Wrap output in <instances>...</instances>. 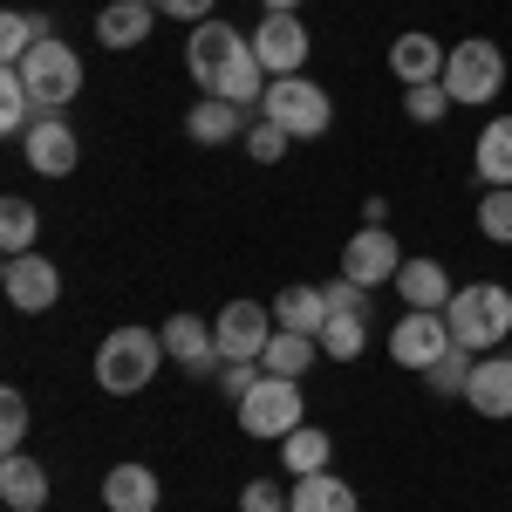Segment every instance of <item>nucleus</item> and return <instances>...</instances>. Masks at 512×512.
<instances>
[{
  "instance_id": "nucleus-13",
  "label": "nucleus",
  "mask_w": 512,
  "mask_h": 512,
  "mask_svg": "<svg viewBox=\"0 0 512 512\" xmlns=\"http://www.w3.org/2000/svg\"><path fill=\"white\" fill-rule=\"evenodd\" d=\"M158 335H164V355H171L178 369H192V376H219V369H226L219 328H205V315H171Z\"/></svg>"
},
{
  "instance_id": "nucleus-17",
  "label": "nucleus",
  "mask_w": 512,
  "mask_h": 512,
  "mask_svg": "<svg viewBox=\"0 0 512 512\" xmlns=\"http://www.w3.org/2000/svg\"><path fill=\"white\" fill-rule=\"evenodd\" d=\"M48 465L41 458H28V451H7L0 458V499H7V512H41L48 506Z\"/></svg>"
},
{
  "instance_id": "nucleus-5",
  "label": "nucleus",
  "mask_w": 512,
  "mask_h": 512,
  "mask_svg": "<svg viewBox=\"0 0 512 512\" xmlns=\"http://www.w3.org/2000/svg\"><path fill=\"white\" fill-rule=\"evenodd\" d=\"M260 117H274L287 137H328L335 103H328V89L308 82V76H274L267 96H260Z\"/></svg>"
},
{
  "instance_id": "nucleus-36",
  "label": "nucleus",
  "mask_w": 512,
  "mask_h": 512,
  "mask_svg": "<svg viewBox=\"0 0 512 512\" xmlns=\"http://www.w3.org/2000/svg\"><path fill=\"white\" fill-rule=\"evenodd\" d=\"M28 444V396L0 390V451H21Z\"/></svg>"
},
{
  "instance_id": "nucleus-4",
  "label": "nucleus",
  "mask_w": 512,
  "mask_h": 512,
  "mask_svg": "<svg viewBox=\"0 0 512 512\" xmlns=\"http://www.w3.org/2000/svg\"><path fill=\"white\" fill-rule=\"evenodd\" d=\"M21 82H28V96H35V110H69L82 96V55L69 41L41 35L28 48V62H21Z\"/></svg>"
},
{
  "instance_id": "nucleus-15",
  "label": "nucleus",
  "mask_w": 512,
  "mask_h": 512,
  "mask_svg": "<svg viewBox=\"0 0 512 512\" xmlns=\"http://www.w3.org/2000/svg\"><path fill=\"white\" fill-rule=\"evenodd\" d=\"M444 62H451V48L437 35H424V28H410V35L390 41V69L403 89H417V82H444Z\"/></svg>"
},
{
  "instance_id": "nucleus-34",
  "label": "nucleus",
  "mask_w": 512,
  "mask_h": 512,
  "mask_svg": "<svg viewBox=\"0 0 512 512\" xmlns=\"http://www.w3.org/2000/svg\"><path fill=\"white\" fill-rule=\"evenodd\" d=\"M444 110H451L444 82H417V89H403V117H410V123H444Z\"/></svg>"
},
{
  "instance_id": "nucleus-24",
  "label": "nucleus",
  "mask_w": 512,
  "mask_h": 512,
  "mask_svg": "<svg viewBox=\"0 0 512 512\" xmlns=\"http://www.w3.org/2000/svg\"><path fill=\"white\" fill-rule=\"evenodd\" d=\"M287 512H362V499H355V485H342V478H294V492H287Z\"/></svg>"
},
{
  "instance_id": "nucleus-23",
  "label": "nucleus",
  "mask_w": 512,
  "mask_h": 512,
  "mask_svg": "<svg viewBox=\"0 0 512 512\" xmlns=\"http://www.w3.org/2000/svg\"><path fill=\"white\" fill-rule=\"evenodd\" d=\"M472 164H478V178H485V192H492V185H512V117H492L478 130Z\"/></svg>"
},
{
  "instance_id": "nucleus-21",
  "label": "nucleus",
  "mask_w": 512,
  "mask_h": 512,
  "mask_svg": "<svg viewBox=\"0 0 512 512\" xmlns=\"http://www.w3.org/2000/svg\"><path fill=\"white\" fill-rule=\"evenodd\" d=\"M185 137L192 144H233V137H246V110L226 103V96H198L185 110Z\"/></svg>"
},
{
  "instance_id": "nucleus-31",
  "label": "nucleus",
  "mask_w": 512,
  "mask_h": 512,
  "mask_svg": "<svg viewBox=\"0 0 512 512\" xmlns=\"http://www.w3.org/2000/svg\"><path fill=\"white\" fill-rule=\"evenodd\" d=\"M472 369H478V355L451 342V349H444V355L431 362V369H424V383H431L437 396H465V383H472Z\"/></svg>"
},
{
  "instance_id": "nucleus-40",
  "label": "nucleus",
  "mask_w": 512,
  "mask_h": 512,
  "mask_svg": "<svg viewBox=\"0 0 512 512\" xmlns=\"http://www.w3.org/2000/svg\"><path fill=\"white\" fill-rule=\"evenodd\" d=\"M151 7H158V14H171V21H212V0H151Z\"/></svg>"
},
{
  "instance_id": "nucleus-28",
  "label": "nucleus",
  "mask_w": 512,
  "mask_h": 512,
  "mask_svg": "<svg viewBox=\"0 0 512 512\" xmlns=\"http://www.w3.org/2000/svg\"><path fill=\"white\" fill-rule=\"evenodd\" d=\"M41 233V212L28 198H0V253H35Z\"/></svg>"
},
{
  "instance_id": "nucleus-2",
  "label": "nucleus",
  "mask_w": 512,
  "mask_h": 512,
  "mask_svg": "<svg viewBox=\"0 0 512 512\" xmlns=\"http://www.w3.org/2000/svg\"><path fill=\"white\" fill-rule=\"evenodd\" d=\"M158 362H164V335H151V328H110L103 349H96V383L110 396H137L158 376Z\"/></svg>"
},
{
  "instance_id": "nucleus-25",
  "label": "nucleus",
  "mask_w": 512,
  "mask_h": 512,
  "mask_svg": "<svg viewBox=\"0 0 512 512\" xmlns=\"http://www.w3.org/2000/svg\"><path fill=\"white\" fill-rule=\"evenodd\" d=\"M321 342L315 335H294V328H274V342H267V355H260V369L267 376H287V383H301L308 369H315Z\"/></svg>"
},
{
  "instance_id": "nucleus-12",
  "label": "nucleus",
  "mask_w": 512,
  "mask_h": 512,
  "mask_svg": "<svg viewBox=\"0 0 512 512\" xmlns=\"http://www.w3.org/2000/svg\"><path fill=\"white\" fill-rule=\"evenodd\" d=\"M396 267H403V246L390 226H362L342 246V280H355V287H383V280H396Z\"/></svg>"
},
{
  "instance_id": "nucleus-38",
  "label": "nucleus",
  "mask_w": 512,
  "mask_h": 512,
  "mask_svg": "<svg viewBox=\"0 0 512 512\" xmlns=\"http://www.w3.org/2000/svg\"><path fill=\"white\" fill-rule=\"evenodd\" d=\"M239 512H287V492H280L274 478H253V485L239 492Z\"/></svg>"
},
{
  "instance_id": "nucleus-29",
  "label": "nucleus",
  "mask_w": 512,
  "mask_h": 512,
  "mask_svg": "<svg viewBox=\"0 0 512 512\" xmlns=\"http://www.w3.org/2000/svg\"><path fill=\"white\" fill-rule=\"evenodd\" d=\"M41 35H55V28L35 21V14H0V69H21Z\"/></svg>"
},
{
  "instance_id": "nucleus-30",
  "label": "nucleus",
  "mask_w": 512,
  "mask_h": 512,
  "mask_svg": "<svg viewBox=\"0 0 512 512\" xmlns=\"http://www.w3.org/2000/svg\"><path fill=\"white\" fill-rule=\"evenodd\" d=\"M212 96H226V103H239V110H253V103L267 96V69H260V55L246 48V55H239L233 69H226V82H219Z\"/></svg>"
},
{
  "instance_id": "nucleus-37",
  "label": "nucleus",
  "mask_w": 512,
  "mask_h": 512,
  "mask_svg": "<svg viewBox=\"0 0 512 512\" xmlns=\"http://www.w3.org/2000/svg\"><path fill=\"white\" fill-rule=\"evenodd\" d=\"M321 294H328V315H355V321L369 315V287H355V280H342V274L328 280Z\"/></svg>"
},
{
  "instance_id": "nucleus-41",
  "label": "nucleus",
  "mask_w": 512,
  "mask_h": 512,
  "mask_svg": "<svg viewBox=\"0 0 512 512\" xmlns=\"http://www.w3.org/2000/svg\"><path fill=\"white\" fill-rule=\"evenodd\" d=\"M260 7H267V14H294L301 0H260Z\"/></svg>"
},
{
  "instance_id": "nucleus-3",
  "label": "nucleus",
  "mask_w": 512,
  "mask_h": 512,
  "mask_svg": "<svg viewBox=\"0 0 512 512\" xmlns=\"http://www.w3.org/2000/svg\"><path fill=\"white\" fill-rule=\"evenodd\" d=\"M233 410H239V431H246V437H274V444H280V437H294L301 424H308V410H301V383H287V376H267V369H260V383L239 396Z\"/></svg>"
},
{
  "instance_id": "nucleus-7",
  "label": "nucleus",
  "mask_w": 512,
  "mask_h": 512,
  "mask_svg": "<svg viewBox=\"0 0 512 512\" xmlns=\"http://www.w3.org/2000/svg\"><path fill=\"white\" fill-rule=\"evenodd\" d=\"M246 48H253V35H239L233 21H219V14H212V21H198L192 41H185V69H192V82L212 96V89L226 82V69H233Z\"/></svg>"
},
{
  "instance_id": "nucleus-39",
  "label": "nucleus",
  "mask_w": 512,
  "mask_h": 512,
  "mask_svg": "<svg viewBox=\"0 0 512 512\" xmlns=\"http://www.w3.org/2000/svg\"><path fill=\"white\" fill-rule=\"evenodd\" d=\"M253 383H260V362H226V369H219V390L233 396V403L253 390Z\"/></svg>"
},
{
  "instance_id": "nucleus-20",
  "label": "nucleus",
  "mask_w": 512,
  "mask_h": 512,
  "mask_svg": "<svg viewBox=\"0 0 512 512\" xmlns=\"http://www.w3.org/2000/svg\"><path fill=\"white\" fill-rule=\"evenodd\" d=\"M151 28H158V7L151 0H110L103 14H96V41L103 48H137V41H151Z\"/></svg>"
},
{
  "instance_id": "nucleus-14",
  "label": "nucleus",
  "mask_w": 512,
  "mask_h": 512,
  "mask_svg": "<svg viewBox=\"0 0 512 512\" xmlns=\"http://www.w3.org/2000/svg\"><path fill=\"white\" fill-rule=\"evenodd\" d=\"M451 349V328H444V315H424V308H410V315L390 328V355H396V369H431L437 355Z\"/></svg>"
},
{
  "instance_id": "nucleus-10",
  "label": "nucleus",
  "mask_w": 512,
  "mask_h": 512,
  "mask_svg": "<svg viewBox=\"0 0 512 512\" xmlns=\"http://www.w3.org/2000/svg\"><path fill=\"white\" fill-rule=\"evenodd\" d=\"M212 328H219V355H226V362H260L280 321H274V308H260V301H226Z\"/></svg>"
},
{
  "instance_id": "nucleus-22",
  "label": "nucleus",
  "mask_w": 512,
  "mask_h": 512,
  "mask_svg": "<svg viewBox=\"0 0 512 512\" xmlns=\"http://www.w3.org/2000/svg\"><path fill=\"white\" fill-rule=\"evenodd\" d=\"M274 321H280V328H294V335H315V342H321V328H328V294L294 280V287H280V294H274Z\"/></svg>"
},
{
  "instance_id": "nucleus-27",
  "label": "nucleus",
  "mask_w": 512,
  "mask_h": 512,
  "mask_svg": "<svg viewBox=\"0 0 512 512\" xmlns=\"http://www.w3.org/2000/svg\"><path fill=\"white\" fill-rule=\"evenodd\" d=\"M35 96H28V82H21V69H0V130L21 144L28 130H35Z\"/></svg>"
},
{
  "instance_id": "nucleus-19",
  "label": "nucleus",
  "mask_w": 512,
  "mask_h": 512,
  "mask_svg": "<svg viewBox=\"0 0 512 512\" xmlns=\"http://www.w3.org/2000/svg\"><path fill=\"white\" fill-rule=\"evenodd\" d=\"M158 499H164L158 472H151V465H137V458L103 472V506H110V512H158Z\"/></svg>"
},
{
  "instance_id": "nucleus-11",
  "label": "nucleus",
  "mask_w": 512,
  "mask_h": 512,
  "mask_svg": "<svg viewBox=\"0 0 512 512\" xmlns=\"http://www.w3.org/2000/svg\"><path fill=\"white\" fill-rule=\"evenodd\" d=\"M308 48H315V35L301 28V14H260L253 55H260L267 76H301V69H308Z\"/></svg>"
},
{
  "instance_id": "nucleus-18",
  "label": "nucleus",
  "mask_w": 512,
  "mask_h": 512,
  "mask_svg": "<svg viewBox=\"0 0 512 512\" xmlns=\"http://www.w3.org/2000/svg\"><path fill=\"white\" fill-rule=\"evenodd\" d=\"M396 294H403V308L444 315L458 287H451V274H444V260H403V267H396Z\"/></svg>"
},
{
  "instance_id": "nucleus-1",
  "label": "nucleus",
  "mask_w": 512,
  "mask_h": 512,
  "mask_svg": "<svg viewBox=\"0 0 512 512\" xmlns=\"http://www.w3.org/2000/svg\"><path fill=\"white\" fill-rule=\"evenodd\" d=\"M444 328H451L458 349L492 355L512 335V287H499V280H472V287H458L451 308H444Z\"/></svg>"
},
{
  "instance_id": "nucleus-16",
  "label": "nucleus",
  "mask_w": 512,
  "mask_h": 512,
  "mask_svg": "<svg viewBox=\"0 0 512 512\" xmlns=\"http://www.w3.org/2000/svg\"><path fill=\"white\" fill-rule=\"evenodd\" d=\"M465 403H472L478 417H492V424H506L512 417V355H478L472 383H465Z\"/></svg>"
},
{
  "instance_id": "nucleus-8",
  "label": "nucleus",
  "mask_w": 512,
  "mask_h": 512,
  "mask_svg": "<svg viewBox=\"0 0 512 512\" xmlns=\"http://www.w3.org/2000/svg\"><path fill=\"white\" fill-rule=\"evenodd\" d=\"M0 294H7L14 315H48V308L62 301V274H55V260H41V253H7V260H0Z\"/></svg>"
},
{
  "instance_id": "nucleus-32",
  "label": "nucleus",
  "mask_w": 512,
  "mask_h": 512,
  "mask_svg": "<svg viewBox=\"0 0 512 512\" xmlns=\"http://www.w3.org/2000/svg\"><path fill=\"white\" fill-rule=\"evenodd\" d=\"M478 233L492 239V246H512V185H492V192L478 198Z\"/></svg>"
},
{
  "instance_id": "nucleus-33",
  "label": "nucleus",
  "mask_w": 512,
  "mask_h": 512,
  "mask_svg": "<svg viewBox=\"0 0 512 512\" xmlns=\"http://www.w3.org/2000/svg\"><path fill=\"white\" fill-rule=\"evenodd\" d=\"M321 355H328V362H355V355H362V321L355 315H328V328H321Z\"/></svg>"
},
{
  "instance_id": "nucleus-6",
  "label": "nucleus",
  "mask_w": 512,
  "mask_h": 512,
  "mask_svg": "<svg viewBox=\"0 0 512 512\" xmlns=\"http://www.w3.org/2000/svg\"><path fill=\"white\" fill-rule=\"evenodd\" d=\"M506 89V48L499 41H485V35H472V41H458L451 48V62H444V96L451 103H492Z\"/></svg>"
},
{
  "instance_id": "nucleus-26",
  "label": "nucleus",
  "mask_w": 512,
  "mask_h": 512,
  "mask_svg": "<svg viewBox=\"0 0 512 512\" xmlns=\"http://www.w3.org/2000/svg\"><path fill=\"white\" fill-rule=\"evenodd\" d=\"M328 458H335V444H328V431H315V424H301L294 437H280V465H287V478L328 472Z\"/></svg>"
},
{
  "instance_id": "nucleus-9",
  "label": "nucleus",
  "mask_w": 512,
  "mask_h": 512,
  "mask_svg": "<svg viewBox=\"0 0 512 512\" xmlns=\"http://www.w3.org/2000/svg\"><path fill=\"white\" fill-rule=\"evenodd\" d=\"M21 158H28V171H41V178H69V171L82 164V137L69 130L62 110H41L35 130L21 137Z\"/></svg>"
},
{
  "instance_id": "nucleus-35",
  "label": "nucleus",
  "mask_w": 512,
  "mask_h": 512,
  "mask_svg": "<svg viewBox=\"0 0 512 512\" xmlns=\"http://www.w3.org/2000/svg\"><path fill=\"white\" fill-rule=\"evenodd\" d=\"M287 144H294V137H287L274 117H253V123H246V151H253L260 164H280V158H287Z\"/></svg>"
}]
</instances>
